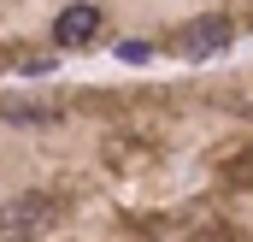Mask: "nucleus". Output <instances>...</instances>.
Here are the masks:
<instances>
[{
	"mask_svg": "<svg viewBox=\"0 0 253 242\" xmlns=\"http://www.w3.org/2000/svg\"><path fill=\"white\" fill-rule=\"evenodd\" d=\"M47 219H53V201L47 195H18L12 207H0V242L36 237V231H47Z\"/></svg>",
	"mask_w": 253,
	"mask_h": 242,
	"instance_id": "f257e3e1",
	"label": "nucleus"
},
{
	"mask_svg": "<svg viewBox=\"0 0 253 242\" xmlns=\"http://www.w3.org/2000/svg\"><path fill=\"white\" fill-rule=\"evenodd\" d=\"M94 30H100V6H88V0L65 6L59 18H53V42H59V48H77V42H88Z\"/></svg>",
	"mask_w": 253,
	"mask_h": 242,
	"instance_id": "f03ea898",
	"label": "nucleus"
},
{
	"mask_svg": "<svg viewBox=\"0 0 253 242\" xmlns=\"http://www.w3.org/2000/svg\"><path fill=\"white\" fill-rule=\"evenodd\" d=\"M0 119H6V124H59V107H47V101H18V95H6V101H0Z\"/></svg>",
	"mask_w": 253,
	"mask_h": 242,
	"instance_id": "20e7f679",
	"label": "nucleus"
},
{
	"mask_svg": "<svg viewBox=\"0 0 253 242\" xmlns=\"http://www.w3.org/2000/svg\"><path fill=\"white\" fill-rule=\"evenodd\" d=\"M230 48V24L224 18H194L189 30H183V54L189 60H212V54H224Z\"/></svg>",
	"mask_w": 253,
	"mask_h": 242,
	"instance_id": "7ed1b4c3",
	"label": "nucleus"
},
{
	"mask_svg": "<svg viewBox=\"0 0 253 242\" xmlns=\"http://www.w3.org/2000/svg\"><path fill=\"white\" fill-rule=\"evenodd\" d=\"M118 60H124V65H147L153 48H147V42H118Z\"/></svg>",
	"mask_w": 253,
	"mask_h": 242,
	"instance_id": "39448f33",
	"label": "nucleus"
}]
</instances>
